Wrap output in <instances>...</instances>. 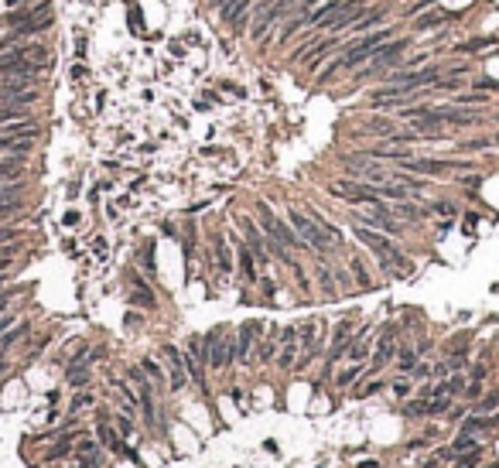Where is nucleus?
Here are the masks:
<instances>
[{"mask_svg": "<svg viewBox=\"0 0 499 468\" xmlns=\"http://www.w3.org/2000/svg\"><path fill=\"white\" fill-rule=\"evenodd\" d=\"M410 48H414V35H397V38H390L373 55V59L366 62L363 69L356 72V82H366V79H380L383 72H390V69H400V62L410 55Z\"/></svg>", "mask_w": 499, "mask_h": 468, "instance_id": "obj_1", "label": "nucleus"}, {"mask_svg": "<svg viewBox=\"0 0 499 468\" xmlns=\"http://www.w3.org/2000/svg\"><path fill=\"white\" fill-rule=\"evenodd\" d=\"M284 219L291 222V229L305 239V246L311 250V253H318V256H332L335 253V243L328 239V233L311 219V215L305 212V209H298V205H288V212H284Z\"/></svg>", "mask_w": 499, "mask_h": 468, "instance_id": "obj_2", "label": "nucleus"}, {"mask_svg": "<svg viewBox=\"0 0 499 468\" xmlns=\"http://www.w3.org/2000/svg\"><path fill=\"white\" fill-rule=\"evenodd\" d=\"M219 14V24L232 31L236 38H243L250 31V18H253V0H230L223 11H215Z\"/></svg>", "mask_w": 499, "mask_h": 468, "instance_id": "obj_3", "label": "nucleus"}, {"mask_svg": "<svg viewBox=\"0 0 499 468\" xmlns=\"http://www.w3.org/2000/svg\"><path fill=\"white\" fill-rule=\"evenodd\" d=\"M397 349H400V342H397V329H393V325H383L380 342H376V349H373V359H369V370H366V372L386 370V366L397 359Z\"/></svg>", "mask_w": 499, "mask_h": 468, "instance_id": "obj_4", "label": "nucleus"}, {"mask_svg": "<svg viewBox=\"0 0 499 468\" xmlns=\"http://www.w3.org/2000/svg\"><path fill=\"white\" fill-rule=\"evenodd\" d=\"M264 335V321L260 318H250L236 329V349H240V366H253V349H257V338Z\"/></svg>", "mask_w": 499, "mask_h": 468, "instance_id": "obj_5", "label": "nucleus"}, {"mask_svg": "<svg viewBox=\"0 0 499 468\" xmlns=\"http://www.w3.org/2000/svg\"><path fill=\"white\" fill-rule=\"evenodd\" d=\"M161 355L168 359V390H185L189 387V370H185V349H178V346H161Z\"/></svg>", "mask_w": 499, "mask_h": 468, "instance_id": "obj_6", "label": "nucleus"}, {"mask_svg": "<svg viewBox=\"0 0 499 468\" xmlns=\"http://www.w3.org/2000/svg\"><path fill=\"white\" fill-rule=\"evenodd\" d=\"M55 11V4L52 0H38V4H28V7H14V11H4L0 14V28H21V24H28V21L41 18V14H52Z\"/></svg>", "mask_w": 499, "mask_h": 468, "instance_id": "obj_7", "label": "nucleus"}, {"mask_svg": "<svg viewBox=\"0 0 499 468\" xmlns=\"http://www.w3.org/2000/svg\"><path fill=\"white\" fill-rule=\"evenodd\" d=\"M390 4H369L363 14H359V21L349 28L346 35L349 38H359V35H366V31H376V28H383V24H390Z\"/></svg>", "mask_w": 499, "mask_h": 468, "instance_id": "obj_8", "label": "nucleus"}, {"mask_svg": "<svg viewBox=\"0 0 499 468\" xmlns=\"http://www.w3.org/2000/svg\"><path fill=\"white\" fill-rule=\"evenodd\" d=\"M127 280H130V304H137V308H144V312H154L157 308V297H154V287L147 284V273L144 270H127Z\"/></svg>", "mask_w": 499, "mask_h": 468, "instance_id": "obj_9", "label": "nucleus"}, {"mask_svg": "<svg viewBox=\"0 0 499 468\" xmlns=\"http://www.w3.org/2000/svg\"><path fill=\"white\" fill-rule=\"evenodd\" d=\"M96 438H99V445H106V451H113V455H120V458H134V451L127 448V441H123V438H120V434L110 428L106 413H99V421H96Z\"/></svg>", "mask_w": 499, "mask_h": 468, "instance_id": "obj_10", "label": "nucleus"}, {"mask_svg": "<svg viewBox=\"0 0 499 468\" xmlns=\"http://www.w3.org/2000/svg\"><path fill=\"white\" fill-rule=\"evenodd\" d=\"M397 123H400L397 117H386V113H373V117H369L363 127H359V134H363V137H376V140H386V137H393L397 130H400Z\"/></svg>", "mask_w": 499, "mask_h": 468, "instance_id": "obj_11", "label": "nucleus"}, {"mask_svg": "<svg viewBox=\"0 0 499 468\" xmlns=\"http://www.w3.org/2000/svg\"><path fill=\"white\" fill-rule=\"evenodd\" d=\"M315 280H318V291L325 301H335L339 297V280H335V270H332V263H328L325 256H318V263H315Z\"/></svg>", "mask_w": 499, "mask_h": 468, "instance_id": "obj_12", "label": "nucleus"}, {"mask_svg": "<svg viewBox=\"0 0 499 468\" xmlns=\"http://www.w3.org/2000/svg\"><path fill=\"white\" fill-rule=\"evenodd\" d=\"M448 21H452V14H444V11H424V14L410 21V35L417 38V35H427V31H438Z\"/></svg>", "mask_w": 499, "mask_h": 468, "instance_id": "obj_13", "label": "nucleus"}, {"mask_svg": "<svg viewBox=\"0 0 499 468\" xmlns=\"http://www.w3.org/2000/svg\"><path fill=\"white\" fill-rule=\"evenodd\" d=\"M496 428H499V417H493V413H472V417L461 421V434H472V438L489 434V430H496Z\"/></svg>", "mask_w": 499, "mask_h": 468, "instance_id": "obj_14", "label": "nucleus"}, {"mask_svg": "<svg viewBox=\"0 0 499 468\" xmlns=\"http://www.w3.org/2000/svg\"><path fill=\"white\" fill-rule=\"evenodd\" d=\"M236 267H240V273H243L247 284H257V280H260V273H257V256H253V250H250L247 243L236 246Z\"/></svg>", "mask_w": 499, "mask_h": 468, "instance_id": "obj_15", "label": "nucleus"}, {"mask_svg": "<svg viewBox=\"0 0 499 468\" xmlns=\"http://www.w3.org/2000/svg\"><path fill=\"white\" fill-rule=\"evenodd\" d=\"M448 103H452V106H465V110H486V106L493 103V96L482 93V89H469V93L461 89V93H455Z\"/></svg>", "mask_w": 499, "mask_h": 468, "instance_id": "obj_16", "label": "nucleus"}, {"mask_svg": "<svg viewBox=\"0 0 499 468\" xmlns=\"http://www.w3.org/2000/svg\"><path fill=\"white\" fill-rule=\"evenodd\" d=\"M349 273H352V280H356L359 291H373V273H369V267H366V260L359 253L349 256Z\"/></svg>", "mask_w": 499, "mask_h": 468, "instance_id": "obj_17", "label": "nucleus"}, {"mask_svg": "<svg viewBox=\"0 0 499 468\" xmlns=\"http://www.w3.org/2000/svg\"><path fill=\"white\" fill-rule=\"evenodd\" d=\"M212 243H215V263H219V273H223V277H230V273L236 270L232 253H230V236H215Z\"/></svg>", "mask_w": 499, "mask_h": 468, "instance_id": "obj_18", "label": "nucleus"}, {"mask_svg": "<svg viewBox=\"0 0 499 468\" xmlns=\"http://www.w3.org/2000/svg\"><path fill=\"white\" fill-rule=\"evenodd\" d=\"M390 209H393V215H397L400 222H421L424 215H431V209H421V205H414L410 198H403V202H393Z\"/></svg>", "mask_w": 499, "mask_h": 468, "instance_id": "obj_19", "label": "nucleus"}, {"mask_svg": "<svg viewBox=\"0 0 499 468\" xmlns=\"http://www.w3.org/2000/svg\"><path fill=\"white\" fill-rule=\"evenodd\" d=\"M366 370H369L366 363H349L346 370L335 376V387H339V390H346V387H352V383H359V379L366 376Z\"/></svg>", "mask_w": 499, "mask_h": 468, "instance_id": "obj_20", "label": "nucleus"}, {"mask_svg": "<svg viewBox=\"0 0 499 468\" xmlns=\"http://www.w3.org/2000/svg\"><path fill=\"white\" fill-rule=\"evenodd\" d=\"M140 366H144V372L151 376L154 387H161V390L168 387V370H164V366H161L157 359H154V355H144V359H140Z\"/></svg>", "mask_w": 499, "mask_h": 468, "instance_id": "obj_21", "label": "nucleus"}, {"mask_svg": "<svg viewBox=\"0 0 499 468\" xmlns=\"http://www.w3.org/2000/svg\"><path fill=\"white\" fill-rule=\"evenodd\" d=\"M499 38H469V41H459L455 48H448L452 55H476V52H482L486 45H496Z\"/></svg>", "mask_w": 499, "mask_h": 468, "instance_id": "obj_22", "label": "nucleus"}, {"mask_svg": "<svg viewBox=\"0 0 499 468\" xmlns=\"http://www.w3.org/2000/svg\"><path fill=\"white\" fill-rule=\"evenodd\" d=\"M298 349H301V346H298V342H284V346H281V352H277V359H274V363H277V370H294V363H298Z\"/></svg>", "mask_w": 499, "mask_h": 468, "instance_id": "obj_23", "label": "nucleus"}, {"mask_svg": "<svg viewBox=\"0 0 499 468\" xmlns=\"http://www.w3.org/2000/svg\"><path fill=\"white\" fill-rule=\"evenodd\" d=\"M181 349L189 352V355H195V359H198V363H202V366L209 370V352H206V342H202V335H189Z\"/></svg>", "mask_w": 499, "mask_h": 468, "instance_id": "obj_24", "label": "nucleus"}, {"mask_svg": "<svg viewBox=\"0 0 499 468\" xmlns=\"http://www.w3.org/2000/svg\"><path fill=\"white\" fill-rule=\"evenodd\" d=\"M417 359H421V355H417V349H410V346H400V349H397V370H400L403 376H410V370L417 366Z\"/></svg>", "mask_w": 499, "mask_h": 468, "instance_id": "obj_25", "label": "nucleus"}, {"mask_svg": "<svg viewBox=\"0 0 499 468\" xmlns=\"http://www.w3.org/2000/svg\"><path fill=\"white\" fill-rule=\"evenodd\" d=\"M140 270L147 273V277L157 273V267H154V239H147V243L140 246Z\"/></svg>", "mask_w": 499, "mask_h": 468, "instance_id": "obj_26", "label": "nucleus"}, {"mask_svg": "<svg viewBox=\"0 0 499 468\" xmlns=\"http://www.w3.org/2000/svg\"><path fill=\"white\" fill-rule=\"evenodd\" d=\"M24 332H28V325H14L11 332L0 335V355H7V352H11V346H14V342H18Z\"/></svg>", "mask_w": 499, "mask_h": 468, "instance_id": "obj_27", "label": "nucleus"}, {"mask_svg": "<svg viewBox=\"0 0 499 468\" xmlns=\"http://www.w3.org/2000/svg\"><path fill=\"white\" fill-rule=\"evenodd\" d=\"M493 410H499V393H486L476 400V413H493Z\"/></svg>", "mask_w": 499, "mask_h": 468, "instance_id": "obj_28", "label": "nucleus"}, {"mask_svg": "<svg viewBox=\"0 0 499 468\" xmlns=\"http://www.w3.org/2000/svg\"><path fill=\"white\" fill-rule=\"evenodd\" d=\"M69 455H72V438H69V434H65V438H62V441H58L55 448L48 451V458H52V462H58V458H69Z\"/></svg>", "mask_w": 499, "mask_h": 468, "instance_id": "obj_29", "label": "nucleus"}, {"mask_svg": "<svg viewBox=\"0 0 499 468\" xmlns=\"http://www.w3.org/2000/svg\"><path fill=\"white\" fill-rule=\"evenodd\" d=\"M482 458V451H469V455H459L455 458V468H476Z\"/></svg>", "mask_w": 499, "mask_h": 468, "instance_id": "obj_30", "label": "nucleus"}, {"mask_svg": "<svg viewBox=\"0 0 499 468\" xmlns=\"http://www.w3.org/2000/svg\"><path fill=\"white\" fill-rule=\"evenodd\" d=\"M79 455H89V458H99L103 451H99V445H96V441H93V438H82V441H79Z\"/></svg>", "mask_w": 499, "mask_h": 468, "instance_id": "obj_31", "label": "nucleus"}, {"mask_svg": "<svg viewBox=\"0 0 499 468\" xmlns=\"http://www.w3.org/2000/svg\"><path fill=\"white\" fill-rule=\"evenodd\" d=\"M116 430H120V438H130V434H134V421H130V413H120V417H116Z\"/></svg>", "mask_w": 499, "mask_h": 468, "instance_id": "obj_32", "label": "nucleus"}, {"mask_svg": "<svg viewBox=\"0 0 499 468\" xmlns=\"http://www.w3.org/2000/svg\"><path fill=\"white\" fill-rule=\"evenodd\" d=\"M14 253H18V246H11V243L0 246V270H7V267L14 263Z\"/></svg>", "mask_w": 499, "mask_h": 468, "instance_id": "obj_33", "label": "nucleus"}, {"mask_svg": "<svg viewBox=\"0 0 499 468\" xmlns=\"http://www.w3.org/2000/svg\"><path fill=\"white\" fill-rule=\"evenodd\" d=\"M431 212H434V215H444V219H452V215L459 212V209H455L452 202H434V205H431Z\"/></svg>", "mask_w": 499, "mask_h": 468, "instance_id": "obj_34", "label": "nucleus"}, {"mask_svg": "<svg viewBox=\"0 0 499 468\" xmlns=\"http://www.w3.org/2000/svg\"><path fill=\"white\" fill-rule=\"evenodd\" d=\"M86 407H93V393H89V390H82L76 400H72V410H76V413H79V410H86Z\"/></svg>", "mask_w": 499, "mask_h": 468, "instance_id": "obj_35", "label": "nucleus"}, {"mask_svg": "<svg viewBox=\"0 0 499 468\" xmlns=\"http://www.w3.org/2000/svg\"><path fill=\"white\" fill-rule=\"evenodd\" d=\"M472 89H482V93H499V82L496 79H476Z\"/></svg>", "mask_w": 499, "mask_h": 468, "instance_id": "obj_36", "label": "nucleus"}, {"mask_svg": "<svg viewBox=\"0 0 499 468\" xmlns=\"http://www.w3.org/2000/svg\"><path fill=\"white\" fill-rule=\"evenodd\" d=\"M461 147H465V151H486V147H493V140H489V137H479V140H465Z\"/></svg>", "mask_w": 499, "mask_h": 468, "instance_id": "obj_37", "label": "nucleus"}, {"mask_svg": "<svg viewBox=\"0 0 499 468\" xmlns=\"http://www.w3.org/2000/svg\"><path fill=\"white\" fill-rule=\"evenodd\" d=\"M14 325H18V314H14V312H4V314H0V335L11 332Z\"/></svg>", "mask_w": 499, "mask_h": 468, "instance_id": "obj_38", "label": "nucleus"}, {"mask_svg": "<svg viewBox=\"0 0 499 468\" xmlns=\"http://www.w3.org/2000/svg\"><path fill=\"white\" fill-rule=\"evenodd\" d=\"M257 284H260V291H264V297H274V294H277V284H274V280H270V277H260V280H257Z\"/></svg>", "mask_w": 499, "mask_h": 468, "instance_id": "obj_39", "label": "nucleus"}, {"mask_svg": "<svg viewBox=\"0 0 499 468\" xmlns=\"http://www.w3.org/2000/svg\"><path fill=\"white\" fill-rule=\"evenodd\" d=\"M410 379H431V366H427V363H417V366L410 370Z\"/></svg>", "mask_w": 499, "mask_h": 468, "instance_id": "obj_40", "label": "nucleus"}, {"mask_svg": "<svg viewBox=\"0 0 499 468\" xmlns=\"http://www.w3.org/2000/svg\"><path fill=\"white\" fill-rule=\"evenodd\" d=\"M14 239H18V229H14V226H4V229H0V246H7V243H14Z\"/></svg>", "mask_w": 499, "mask_h": 468, "instance_id": "obj_41", "label": "nucleus"}, {"mask_svg": "<svg viewBox=\"0 0 499 468\" xmlns=\"http://www.w3.org/2000/svg\"><path fill=\"white\" fill-rule=\"evenodd\" d=\"M482 396V387H479V379H472L469 387H465V400H479Z\"/></svg>", "mask_w": 499, "mask_h": 468, "instance_id": "obj_42", "label": "nucleus"}, {"mask_svg": "<svg viewBox=\"0 0 499 468\" xmlns=\"http://www.w3.org/2000/svg\"><path fill=\"white\" fill-rule=\"evenodd\" d=\"M383 390V383L380 379H373V383H366V387H359V396H373V393Z\"/></svg>", "mask_w": 499, "mask_h": 468, "instance_id": "obj_43", "label": "nucleus"}, {"mask_svg": "<svg viewBox=\"0 0 499 468\" xmlns=\"http://www.w3.org/2000/svg\"><path fill=\"white\" fill-rule=\"evenodd\" d=\"M393 393H397V396H410V376H407V379H397V383H393Z\"/></svg>", "mask_w": 499, "mask_h": 468, "instance_id": "obj_44", "label": "nucleus"}, {"mask_svg": "<svg viewBox=\"0 0 499 468\" xmlns=\"http://www.w3.org/2000/svg\"><path fill=\"white\" fill-rule=\"evenodd\" d=\"M11 297H14V287H7V291H0V314L11 308Z\"/></svg>", "mask_w": 499, "mask_h": 468, "instance_id": "obj_45", "label": "nucleus"}, {"mask_svg": "<svg viewBox=\"0 0 499 468\" xmlns=\"http://www.w3.org/2000/svg\"><path fill=\"white\" fill-rule=\"evenodd\" d=\"M459 185H465V188H479V185H482V175H469V178H459Z\"/></svg>", "mask_w": 499, "mask_h": 468, "instance_id": "obj_46", "label": "nucleus"}, {"mask_svg": "<svg viewBox=\"0 0 499 468\" xmlns=\"http://www.w3.org/2000/svg\"><path fill=\"white\" fill-rule=\"evenodd\" d=\"M79 468H103L99 458H89V455H79Z\"/></svg>", "mask_w": 499, "mask_h": 468, "instance_id": "obj_47", "label": "nucleus"}, {"mask_svg": "<svg viewBox=\"0 0 499 468\" xmlns=\"http://www.w3.org/2000/svg\"><path fill=\"white\" fill-rule=\"evenodd\" d=\"M28 4H38V0H4V7H7V11H14V7H28Z\"/></svg>", "mask_w": 499, "mask_h": 468, "instance_id": "obj_48", "label": "nucleus"}, {"mask_svg": "<svg viewBox=\"0 0 499 468\" xmlns=\"http://www.w3.org/2000/svg\"><path fill=\"white\" fill-rule=\"evenodd\" d=\"M72 76H76V79H86V76H89V69H86V65H72Z\"/></svg>", "mask_w": 499, "mask_h": 468, "instance_id": "obj_49", "label": "nucleus"}, {"mask_svg": "<svg viewBox=\"0 0 499 468\" xmlns=\"http://www.w3.org/2000/svg\"><path fill=\"white\" fill-rule=\"evenodd\" d=\"M230 0H206V7H212V11H223Z\"/></svg>", "mask_w": 499, "mask_h": 468, "instance_id": "obj_50", "label": "nucleus"}, {"mask_svg": "<svg viewBox=\"0 0 499 468\" xmlns=\"http://www.w3.org/2000/svg\"><path fill=\"white\" fill-rule=\"evenodd\" d=\"M472 379H479L482 383V379H486V366H472Z\"/></svg>", "mask_w": 499, "mask_h": 468, "instance_id": "obj_51", "label": "nucleus"}, {"mask_svg": "<svg viewBox=\"0 0 499 468\" xmlns=\"http://www.w3.org/2000/svg\"><path fill=\"white\" fill-rule=\"evenodd\" d=\"M79 222V212H65V226H76Z\"/></svg>", "mask_w": 499, "mask_h": 468, "instance_id": "obj_52", "label": "nucleus"}, {"mask_svg": "<svg viewBox=\"0 0 499 468\" xmlns=\"http://www.w3.org/2000/svg\"><path fill=\"white\" fill-rule=\"evenodd\" d=\"M4 370H7V355H0V376H4Z\"/></svg>", "mask_w": 499, "mask_h": 468, "instance_id": "obj_53", "label": "nucleus"}]
</instances>
